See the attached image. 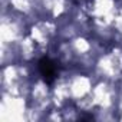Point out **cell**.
Wrapping results in <instances>:
<instances>
[{"instance_id":"obj_1","label":"cell","mask_w":122,"mask_h":122,"mask_svg":"<svg viewBox=\"0 0 122 122\" xmlns=\"http://www.w3.org/2000/svg\"><path fill=\"white\" fill-rule=\"evenodd\" d=\"M39 72L47 83H52L56 76V66L49 57H42L39 60Z\"/></svg>"}]
</instances>
